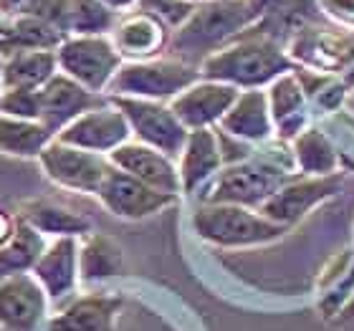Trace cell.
Instances as JSON below:
<instances>
[{
    "mask_svg": "<svg viewBox=\"0 0 354 331\" xmlns=\"http://www.w3.org/2000/svg\"><path fill=\"white\" fill-rule=\"evenodd\" d=\"M3 64H6V59H0V91H3Z\"/></svg>",
    "mask_w": 354,
    "mask_h": 331,
    "instance_id": "cell-38",
    "label": "cell"
},
{
    "mask_svg": "<svg viewBox=\"0 0 354 331\" xmlns=\"http://www.w3.org/2000/svg\"><path fill=\"white\" fill-rule=\"evenodd\" d=\"M119 13L102 0H71L68 10V36H109Z\"/></svg>",
    "mask_w": 354,
    "mask_h": 331,
    "instance_id": "cell-30",
    "label": "cell"
},
{
    "mask_svg": "<svg viewBox=\"0 0 354 331\" xmlns=\"http://www.w3.org/2000/svg\"><path fill=\"white\" fill-rule=\"evenodd\" d=\"M18 220L28 223L46 238H84L91 233V223L84 215H76L64 205L48 202V200H30L18 215Z\"/></svg>",
    "mask_w": 354,
    "mask_h": 331,
    "instance_id": "cell-24",
    "label": "cell"
},
{
    "mask_svg": "<svg viewBox=\"0 0 354 331\" xmlns=\"http://www.w3.org/2000/svg\"><path fill=\"white\" fill-rule=\"evenodd\" d=\"M13 230H15V225L10 220H8V215L0 213V245H3L8 240V238L13 236Z\"/></svg>",
    "mask_w": 354,
    "mask_h": 331,
    "instance_id": "cell-36",
    "label": "cell"
},
{
    "mask_svg": "<svg viewBox=\"0 0 354 331\" xmlns=\"http://www.w3.org/2000/svg\"><path fill=\"white\" fill-rule=\"evenodd\" d=\"M322 6L329 15L342 23H354V0H322Z\"/></svg>",
    "mask_w": 354,
    "mask_h": 331,
    "instance_id": "cell-34",
    "label": "cell"
},
{
    "mask_svg": "<svg viewBox=\"0 0 354 331\" xmlns=\"http://www.w3.org/2000/svg\"><path fill=\"white\" fill-rule=\"evenodd\" d=\"M51 301L33 273L0 281V329L36 331L44 324Z\"/></svg>",
    "mask_w": 354,
    "mask_h": 331,
    "instance_id": "cell-13",
    "label": "cell"
},
{
    "mask_svg": "<svg viewBox=\"0 0 354 331\" xmlns=\"http://www.w3.org/2000/svg\"><path fill=\"white\" fill-rule=\"evenodd\" d=\"M268 109H271L273 119V132H279V137L283 142L296 140L304 132V94L301 84L296 79L294 71L281 74L276 82L268 84Z\"/></svg>",
    "mask_w": 354,
    "mask_h": 331,
    "instance_id": "cell-23",
    "label": "cell"
},
{
    "mask_svg": "<svg viewBox=\"0 0 354 331\" xmlns=\"http://www.w3.org/2000/svg\"><path fill=\"white\" fill-rule=\"evenodd\" d=\"M56 56L61 74L94 94H106L109 82L124 64L109 36H66Z\"/></svg>",
    "mask_w": 354,
    "mask_h": 331,
    "instance_id": "cell-6",
    "label": "cell"
},
{
    "mask_svg": "<svg viewBox=\"0 0 354 331\" xmlns=\"http://www.w3.org/2000/svg\"><path fill=\"white\" fill-rule=\"evenodd\" d=\"M294 160L296 169H301L304 175L324 177L337 169L339 155L322 129H304L294 140Z\"/></svg>",
    "mask_w": 354,
    "mask_h": 331,
    "instance_id": "cell-29",
    "label": "cell"
},
{
    "mask_svg": "<svg viewBox=\"0 0 354 331\" xmlns=\"http://www.w3.org/2000/svg\"><path fill=\"white\" fill-rule=\"evenodd\" d=\"M288 182V172L273 167L259 155H251L243 162L225 164L205 185L200 195L203 205H241L261 207L273 192Z\"/></svg>",
    "mask_w": 354,
    "mask_h": 331,
    "instance_id": "cell-5",
    "label": "cell"
},
{
    "mask_svg": "<svg viewBox=\"0 0 354 331\" xmlns=\"http://www.w3.org/2000/svg\"><path fill=\"white\" fill-rule=\"evenodd\" d=\"M38 104H41L38 122L56 137L82 114L109 104V96L94 94V91H88L82 84H76L74 79H68L66 74L59 71L46 86L38 88Z\"/></svg>",
    "mask_w": 354,
    "mask_h": 331,
    "instance_id": "cell-9",
    "label": "cell"
},
{
    "mask_svg": "<svg viewBox=\"0 0 354 331\" xmlns=\"http://www.w3.org/2000/svg\"><path fill=\"white\" fill-rule=\"evenodd\" d=\"M342 187L339 175H324V177H304L296 182H286L283 187L273 192L259 207V213L266 215L268 220L279 225H296L304 215L311 213V207L322 205L324 200L334 198Z\"/></svg>",
    "mask_w": 354,
    "mask_h": 331,
    "instance_id": "cell-12",
    "label": "cell"
},
{
    "mask_svg": "<svg viewBox=\"0 0 354 331\" xmlns=\"http://www.w3.org/2000/svg\"><path fill=\"white\" fill-rule=\"evenodd\" d=\"M96 198L102 200V205L109 213H114L117 218H127V220H142V218H149V215L177 202V195L155 190V187L117 169L114 164L104 180L102 190L96 192Z\"/></svg>",
    "mask_w": 354,
    "mask_h": 331,
    "instance_id": "cell-11",
    "label": "cell"
},
{
    "mask_svg": "<svg viewBox=\"0 0 354 331\" xmlns=\"http://www.w3.org/2000/svg\"><path fill=\"white\" fill-rule=\"evenodd\" d=\"M30 273L53 306L68 301L79 283V238H56L48 243Z\"/></svg>",
    "mask_w": 354,
    "mask_h": 331,
    "instance_id": "cell-17",
    "label": "cell"
},
{
    "mask_svg": "<svg viewBox=\"0 0 354 331\" xmlns=\"http://www.w3.org/2000/svg\"><path fill=\"white\" fill-rule=\"evenodd\" d=\"M56 140L41 122L28 119H13L0 114V152L10 157H41L51 142Z\"/></svg>",
    "mask_w": 354,
    "mask_h": 331,
    "instance_id": "cell-28",
    "label": "cell"
},
{
    "mask_svg": "<svg viewBox=\"0 0 354 331\" xmlns=\"http://www.w3.org/2000/svg\"><path fill=\"white\" fill-rule=\"evenodd\" d=\"M124 271V258L111 238L88 233L79 243V281L82 283H102L117 278Z\"/></svg>",
    "mask_w": 354,
    "mask_h": 331,
    "instance_id": "cell-26",
    "label": "cell"
},
{
    "mask_svg": "<svg viewBox=\"0 0 354 331\" xmlns=\"http://www.w3.org/2000/svg\"><path fill=\"white\" fill-rule=\"evenodd\" d=\"M263 18L256 0H205L170 36L172 59L200 66L203 61L253 28Z\"/></svg>",
    "mask_w": 354,
    "mask_h": 331,
    "instance_id": "cell-1",
    "label": "cell"
},
{
    "mask_svg": "<svg viewBox=\"0 0 354 331\" xmlns=\"http://www.w3.org/2000/svg\"><path fill=\"white\" fill-rule=\"evenodd\" d=\"M241 88L200 79L170 102V109L187 129H213L223 122L238 99Z\"/></svg>",
    "mask_w": 354,
    "mask_h": 331,
    "instance_id": "cell-14",
    "label": "cell"
},
{
    "mask_svg": "<svg viewBox=\"0 0 354 331\" xmlns=\"http://www.w3.org/2000/svg\"><path fill=\"white\" fill-rule=\"evenodd\" d=\"M347 104H349V109H352V114H354V94H352V96H349V99H347Z\"/></svg>",
    "mask_w": 354,
    "mask_h": 331,
    "instance_id": "cell-39",
    "label": "cell"
},
{
    "mask_svg": "<svg viewBox=\"0 0 354 331\" xmlns=\"http://www.w3.org/2000/svg\"><path fill=\"white\" fill-rule=\"evenodd\" d=\"M223 169V155L218 147V137L213 129H190L185 147L180 152V185L183 192H198L200 187H205L218 172Z\"/></svg>",
    "mask_w": 354,
    "mask_h": 331,
    "instance_id": "cell-20",
    "label": "cell"
},
{
    "mask_svg": "<svg viewBox=\"0 0 354 331\" xmlns=\"http://www.w3.org/2000/svg\"><path fill=\"white\" fill-rule=\"evenodd\" d=\"M185 3H190V6H200V3H205V0H185Z\"/></svg>",
    "mask_w": 354,
    "mask_h": 331,
    "instance_id": "cell-40",
    "label": "cell"
},
{
    "mask_svg": "<svg viewBox=\"0 0 354 331\" xmlns=\"http://www.w3.org/2000/svg\"><path fill=\"white\" fill-rule=\"evenodd\" d=\"M198 68L200 79L207 82L230 84L236 88H261L276 82L281 74L294 71V61L276 44V38H271V33L253 26L210 53Z\"/></svg>",
    "mask_w": 354,
    "mask_h": 331,
    "instance_id": "cell-2",
    "label": "cell"
},
{
    "mask_svg": "<svg viewBox=\"0 0 354 331\" xmlns=\"http://www.w3.org/2000/svg\"><path fill=\"white\" fill-rule=\"evenodd\" d=\"M66 33L36 18H0V59L23 51H56Z\"/></svg>",
    "mask_w": 354,
    "mask_h": 331,
    "instance_id": "cell-22",
    "label": "cell"
},
{
    "mask_svg": "<svg viewBox=\"0 0 354 331\" xmlns=\"http://www.w3.org/2000/svg\"><path fill=\"white\" fill-rule=\"evenodd\" d=\"M0 114L3 117L38 122V114H41L38 91H28V88H6V91H0Z\"/></svg>",
    "mask_w": 354,
    "mask_h": 331,
    "instance_id": "cell-32",
    "label": "cell"
},
{
    "mask_svg": "<svg viewBox=\"0 0 354 331\" xmlns=\"http://www.w3.org/2000/svg\"><path fill=\"white\" fill-rule=\"evenodd\" d=\"M288 59L306 64L314 71H339L354 61V36H342L324 28L299 30L288 44Z\"/></svg>",
    "mask_w": 354,
    "mask_h": 331,
    "instance_id": "cell-18",
    "label": "cell"
},
{
    "mask_svg": "<svg viewBox=\"0 0 354 331\" xmlns=\"http://www.w3.org/2000/svg\"><path fill=\"white\" fill-rule=\"evenodd\" d=\"M192 228L203 240L221 248L266 245L288 233L286 225L268 220L253 207L241 205H200L192 215Z\"/></svg>",
    "mask_w": 354,
    "mask_h": 331,
    "instance_id": "cell-3",
    "label": "cell"
},
{
    "mask_svg": "<svg viewBox=\"0 0 354 331\" xmlns=\"http://www.w3.org/2000/svg\"><path fill=\"white\" fill-rule=\"evenodd\" d=\"M109 102L127 117L134 140L160 149L172 160L180 157L190 129L175 117L170 104L129 99V96H109Z\"/></svg>",
    "mask_w": 354,
    "mask_h": 331,
    "instance_id": "cell-7",
    "label": "cell"
},
{
    "mask_svg": "<svg viewBox=\"0 0 354 331\" xmlns=\"http://www.w3.org/2000/svg\"><path fill=\"white\" fill-rule=\"evenodd\" d=\"M137 10L155 15L157 21H162L170 30H177L192 15L195 6L185 3V0H140Z\"/></svg>",
    "mask_w": 354,
    "mask_h": 331,
    "instance_id": "cell-33",
    "label": "cell"
},
{
    "mask_svg": "<svg viewBox=\"0 0 354 331\" xmlns=\"http://www.w3.org/2000/svg\"><path fill=\"white\" fill-rule=\"evenodd\" d=\"M0 18H3V15H0Z\"/></svg>",
    "mask_w": 354,
    "mask_h": 331,
    "instance_id": "cell-41",
    "label": "cell"
},
{
    "mask_svg": "<svg viewBox=\"0 0 354 331\" xmlns=\"http://www.w3.org/2000/svg\"><path fill=\"white\" fill-rule=\"evenodd\" d=\"M200 82V68L180 59L124 61L109 82L106 96H129L147 102H172L187 86Z\"/></svg>",
    "mask_w": 354,
    "mask_h": 331,
    "instance_id": "cell-4",
    "label": "cell"
},
{
    "mask_svg": "<svg viewBox=\"0 0 354 331\" xmlns=\"http://www.w3.org/2000/svg\"><path fill=\"white\" fill-rule=\"evenodd\" d=\"M230 137L248 142V144H263L271 140L273 119L268 109V96L263 88H245L238 94L230 111L218 124Z\"/></svg>",
    "mask_w": 354,
    "mask_h": 331,
    "instance_id": "cell-21",
    "label": "cell"
},
{
    "mask_svg": "<svg viewBox=\"0 0 354 331\" xmlns=\"http://www.w3.org/2000/svg\"><path fill=\"white\" fill-rule=\"evenodd\" d=\"M109 162L127 175H132L134 180H140V182L149 185L160 192H167V195L183 192L180 172H177V164L172 162V157H167L155 147H147L137 140H129L122 147L114 149L109 155Z\"/></svg>",
    "mask_w": 354,
    "mask_h": 331,
    "instance_id": "cell-16",
    "label": "cell"
},
{
    "mask_svg": "<svg viewBox=\"0 0 354 331\" xmlns=\"http://www.w3.org/2000/svg\"><path fill=\"white\" fill-rule=\"evenodd\" d=\"M342 319H344V321H352L354 319V296L344 303V309H342Z\"/></svg>",
    "mask_w": 354,
    "mask_h": 331,
    "instance_id": "cell-37",
    "label": "cell"
},
{
    "mask_svg": "<svg viewBox=\"0 0 354 331\" xmlns=\"http://www.w3.org/2000/svg\"><path fill=\"white\" fill-rule=\"evenodd\" d=\"M102 3H104L106 8H111L114 13L122 15V13H129V10H134L140 0H102Z\"/></svg>",
    "mask_w": 354,
    "mask_h": 331,
    "instance_id": "cell-35",
    "label": "cell"
},
{
    "mask_svg": "<svg viewBox=\"0 0 354 331\" xmlns=\"http://www.w3.org/2000/svg\"><path fill=\"white\" fill-rule=\"evenodd\" d=\"M111 44L124 61H149L170 46V28L155 15L129 10L122 13L109 33Z\"/></svg>",
    "mask_w": 354,
    "mask_h": 331,
    "instance_id": "cell-15",
    "label": "cell"
},
{
    "mask_svg": "<svg viewBox=\"0 0 354 331\" xmlns=\"http://www.w3.org/2000/svg\"><path fill=\"white\" fill-rule=\"evenodd\" d=\"M59 74L56 51H23L3 64V91L6 88H28L38 91Z\"/></svg>",
    "mask_w": 354,
    "mask_h": 331,
    "instance_id": "cell-25",
    "label": "cell"
},
{
    "mask_svg": "<svg viewBox=\"0 0 354 331\" xmlns=\"http://www.w3.org/2000/svg\"><path fill=\"white\" fill-rule=\"evenodd\" d=\"M68 10L71 0H0L3 18H36L68 36Z\"/></svg>",
    "mask_w": 354,
    "mask_h": 331,
    "instance_id": "cell-31",
    "label": "cell"
},
{
    "mask_svg": "<svg viewBox=\"0 0 354 331\" xmlns=\"http://www.w3.org/2000/svg\"><path fill=\"white\" fill-rule=\"evenodd\" d=\"M119 311V296L86 294L56 311L46 321V331H117Z\"/></svg>",
    "mask_w": 354,
    "mask_h": 331,
    "instance_id": "cell-19",
    "label": "cell"
},
{
    "mask_svg": "<svg viewBox=\"0 0 354 331\" xmlns=\"http://www.w3.org/2000/svg\"><path fill=\"white\" fill-rule=\"evenodd\" d=\"M46 245H48L46 236H41L36 228H30L28 223L18 220L13 236L0 245V281L33 271L38 258L44 256Z\"/></svg>",
    "mask_w": 354,
    "mask_h": 331,
    "instance_id": "cell-27",
    "label": "cell"
},
{
    "mask_svg": "<svg viewBox=\"0 0 354 331\" xmlns=\"http://www.w3.org/2000/svg\"><path fill=\"white\" fill-rule=\"evenodd\" d=\"M56 140L64 142V144H71V147L109 157L114 149L132 140V129H129V122H127L124 114L109 102L99 109L82 114L64 132L56 134Z\"/></svg>",
    "mask_w": 354,
    "mask_h": 331,
    "instance_id": "cell-10",
    "label": "cell"
},
{
    "mask_svg": "<svg viewBox=\"0 0 354 331\" xmlns=\"http://www.w3.org/2000/svg\"><path fill=\"white\" fill-rule=\"evenodd\" d=\"M38 160H41L46 177L53 180L59 187L88 192V195H96V192L102 190L104 180L111 172L109 157L71 147V144H64L59 140H53L41 152Z\"/></svg>",
    "mask_w": 354,
    "mask_h": 331,
    "instance_id": "cell-8",
    "label": "cell"
}]
</instances>
